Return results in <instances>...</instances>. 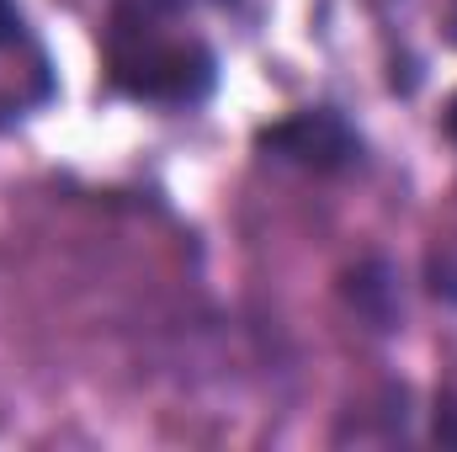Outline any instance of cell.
<instances>
[{"label": "cell", "mask_w": 457, "mask_h": 452, "mask_svg": "<svg viewBox=\"0 0 457 452\" xmlns=\"http://www.w3.org/2000/svg\"><path fill=\"white\" fill-rule=\"evenodd\" d=\"M112 75L122 91L144 102H197L213 86V59L192 38H165L154 21H117L112 32Z\"/></svg>", "instance_id": "obj_1"}, {"label": "cell", "mask_w": 457, "mask_h": 452, "mask_svg": "<svg viewBox=\"0 0 457 452\" xmlns=\"http://www.w3.org/2000/svg\"><path fill=\"white\" fill-rule=\"evenodd\" d=\"M266 144H271V149H282L287 160H298V165H320V171H330V165H341V160L356 155V138L345 133L341 117H330V113L293 117V122L271 128V133H266Z\"/></svg>", "instance_id": "obj_2"}, {"label": "cell", "mask_w": 457, "mask_h": 452, "mask_svg": "<svg viewBox=\"0 0 457 452\" xmlns=\"http://www.w3.org/2000/svg\"><path fill=\"white\" fill-rule=\"evenodd\" d=\"M16 32H21V16L11 0H0V43H16Z\"/></svg>", "instance_id": "obj_3"}, {"label": "cell", "mask_w": 457, "mask_h": 452, "mask_svg": "<svg viewBox=\"0 0 457 452\" xmlns=\"http://www.w3.org/2000/svg\"><path fill=\"white\" fill-rule=\"evenodd\" d=\"M447 128H453V138H457V102H453V113H447Z\"/></svg>", "instance_id": "obj_4"}]
</instances>
